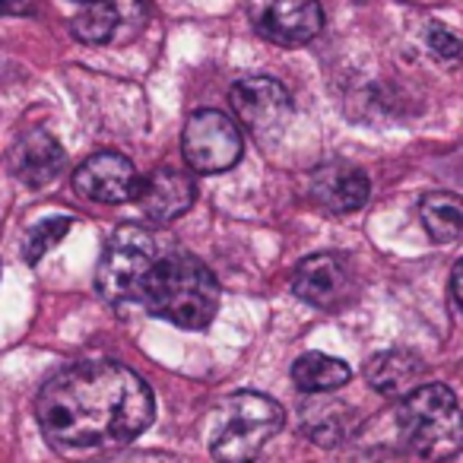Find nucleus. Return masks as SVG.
<instances>
[{
  "instance_id": "1",
  "label": "nucleus",
  "mask_w": 463,
  "mask_h": 463,
  "mask_svg": "<svg viewBox=\"0 0 463 463\" xmlns=\"http://www.w3.org/2000/svg\"><path fill=\"white\" fill-rule=\"evenodd\" d=\"M156 400L137 372L118 362H80L42 384L35 419L58 454L121 450L153 422Z\"/></svg>"
},
{
  "instance_id": "2",
  "label": "nucleus",
  "mask_w": 463,
  "mask_h": 463,
  "mask_svg": "<svg viewBox=\"0 0 463 463\" xmlns=\"http://www.w3.org/2000/svg\"><path fill=\"white\" fill-rule=\"evenodd\" d=\"M149 315L181 330H203L219 311V283L210 267L191 254H168L156 260L140 289Z\"/></svg>"
},
{
  "instance_id": "3",
  "label": "nucleus",
  "mask_w": 463,
  "mask_h": 463,
  "mask_svg": "<svg viewBox=\"0 0 463 463\" xmlns=\"http://www.w3.org/2000/svg\"><path fill=\"white\" fill-rule=\"evenodd\" d=\"M397 429L406 448L422 460L441 463L463 450V410L444 384H419L400 400Z\"/></svg>"
},
{
  "instance_id": "4",
  "label": "nucleus",
  "mask_w": 463,
  "mask_h": 463,
  "mask_svg": "<svg viewBox=\"0 0 463 463\" xmlns=\"http://www.w3.org/2000/svg\"><path fill=\"white\" fill-rule=\"evenodd\" d=\"M286 412L273 397L258 391H239L225 397L210 435V454L216 463H254L273 435L283 429Z\"/></svg>"
},
{
  "instance_id": "5",
  "label": "nucleus",
  "mask_w": 463,
  "mask_h": 463,
  "mask_svg": "<svg viewBox=\"0 0 463 463\" xmlns=\"http://www.w3.org/2000/svg\"><path fill=\"white\" fill-rule=\"evenodd\" d=\"M156 264V241L153 232L137 222L115 229L99 260L96 289L109 305H124L140 296L149 270Z\"/></svg>"
},
{
  "instance_id": "6",
  "label": "nucleus",
  "mask_w": 463,
  "mask_h": 463,
  "mask_svg": "<svg viewBox=\"0 0 463 463\" xmlns=\"http://www.w3.org/2000/svg\"><path fill=\"white\" fill-rule=\"evenodd\" d=\"M181 153L184 162L197 175H219L229 172L245 153L239 124L232 121L225 111L200 109L187 118L184 137H181Z\"/></svg>"
},
{
  "instance_id": "7",
  "label": "nucleus",
  "mask_w": 463,
  "mask_h": 463,
  "mask_svg": "<svg viewBox=\"0 0 463 463\" xmlns=\"http://www.w3.org/2000/svg\"><path fill=\"white\" fill-rule=\"evenodd\" d=\"M248 16L260 39L283 48L308 45L324 29L321 0H251Z\"/></svg>"
},
{
  "instance_id": "8",
  "label": "nucleus",
  "mask_w": 463,
  "mask_h": 463,
  "mask_svg": "<svg viewBox=\"0 0 463 463\" xmlns=\"http://www.w3.org/2000/svg\"><path fill=\"white\" fill-rule=\"evenodd\" d=\"M146 23V0H92L73 16L71 29L83 45H128Z\"/></svg>"
},
{
  "instance_id": "9",
  "label": "nucleus",
  "mask_w": 463,
  "mask_h": 463,
  "mask_svg": "<svg viewBox=\"0 0 463 463\" xmlns=\"http://www.w3.org/2000/svg\"><path fill=\"white\" fill-rule=\"evenodd\" d=\"M73 187H77L80 197L92 200V203L121 206L140 197L143 178L128 156L105 149V153H96L86 162H80L77 172H73Z\"/></svg>"
},
{
  "instance_id": "10",
  "label": "nucleus",
  "mask_w": 463,
  "mask_h": 463,
  "mask_svg": "<svg viewBox=\"0 0 463 463\" xmlns=\"http://www.w3.org/2000/svg\"><path fill=\"white\" fill-rule=\"evenodd\" d=\"M232 111L251 134L273 137L286 128L292 115V96L273 77H245L229 92Z\"/></svg>"
},
{
  "instance_id": "11",
  "label": "nucleus",
  "mask_w": 463,
  "mask_h": 463,
  "mask_svg": "<svg viewBox=\"0 0 463 463\" xmlns=\"http://www.w3.org/2000/svg\"><path fill=\"white\" fill-rule=\"evenodd\" d=\"M292 292L302 302L315 305V308L336 311L353 298V270H349L346 258H340V254H311L296 267Z\"/></svg>"
},
{
  "instance_id": "12",
  "label": "nucleus",
  "mask_w": 463,
  "mask_h": 463,
  "mask_svg": "<svg viewBox=\"0 0 463 463\" xmlns=\"http://www.w3.org/2000/svg\"><path fill=\"white\" fill-rule=\"evenodd\" d=\"M368 194H372V181L362 172L359 165H349V162H327V165L315 168L308 175V197L315 206L327 213H355L368 203Z\"/></svg>"
},
{
  "instance_id": "13",
  "label": "nucleus",
  "mask_w": 463,
  "mask_h": 463,
  "mask_svg": "<svg viewBox=\"0 0 463 463\" xmlns=\"http://www.w3.org/2000/svg\"><path fill=\"white\" fill-rule=\"evenodd\" d=\"M194 197H197V187H194L191 175L181 172V168L162 165L149 178H143V191L137 197V203H140L143 216L149 222L168 225L191 210Z\"/></svg>"
},
{
  "instance_id": "14",
  "label": "nucleus",
  "mask_w": 463,
  "mask_h": 463,
  "mask_svg": "<svg viewBox=\"0 0 463 463\" xmlns=\"http://www.w3.org/2000/svg\"><path fill=\"white\" fill-rule=\"evenodd\" d=\"M64 146L54 140L48 130H29L10 149V172L16 181H23L33 191L48 187L61 172H64Z\"/></svg>"
},
{
  "instance_id": "15",
  "label": "nucleus",
  "mask_w": 463,
  "mask_h": 463,
  "mask_svg": "<svg viewBox=\"0 0 463 463\" xmlns=\"http://www.w3.org/2000/svg\"><path fill=\"white\" fill-rule=\"evenodd\" d=\"M425 378V362L410 349H384V353L372 355L365 365V381L372 391L381 397L403 400L422 384Z\"/></svg>"
},
{
  "instance_id": "16",
  "label": "nucleus",
  "mask_w": 463,
  "mask_h": 463,
  "mask_svg": "<svg viewBox=\"0 0 463 463\" xmlns=\"http://www.w3.org/2000/svg\"><path fill=\"white\" fill-rule=\"evenodd\" d=\"M308 403L302 406V431L321 448H336L355 431V412L343 400L324 397V393H308Z\"/></svg>"
},
{
  "instance_id": "17",
  "label": "nucleus",
  "mask_w": 463,
  "mask_h": 463,
  "mask_svg": "<svg viewBox=\"0 0 463 463\" xmlns=\"http://www.w3.org/2000/svg\"><path fill=\"white\" fill-rule=\"evenodd\" d=\"M419 219H422L429 239L438 245L463 241V197L450 191H429L419 200Z\"/></svg>"
},
{
  "instance_id": "18",
  "label": "nucleus",
  "mask_w": 463,
  "mask_h": 463,
  "mask_svg": "<svg viewBox=\"0 0 463 463\" xmlns=\"http://www.w3.org/2000/svg\"><path fill=\"white\" fill-rule=\"evenodd\" d=\"M349 378H353V368L327 353H305L292 365V381L302 393H330L349 384Z\"/></svg>"
},
{
  "instance_id": "19",
  "label": "nucleus",
  "mask_w": 463,
  "mask_h": 463,
  "mask_svg": "<svg viewBox=\"0 0 463 463\" xmlns=\"http://www.w3.org/2000/svg\"><path fill=\"white\" fill-rule=\"evenodd\" d=\"M73 229V219L71 216H48L42 219L35 229H29V235L23 239V260L26 264H39L61 239H64L67 232Z\"/></svg>"
},
{
  "instance_id": "20",
  "label": "nucleus",
  "mask_w": 463,
  "mask_h": 463,
  "mask_svg": "<svg viewBox=\"0 0 463 463\" xmlns=\"http://www.w3.org/2000/svg\"><path fill=\"white\" fill-rule=\"evenodd\" d=\"M425 45H429V52L435 54L438 61H444V64H457V61H463V42L457 39L450 29L444 26H429V33H425Z\"/></svg>"
},
{
  "instance_id": "21",
  "label": "nucleus",
  "mask_w": 463,
  "mask_h": 463,
  "mask_svg": "<svg viewBox=\"0 0 463 463\" xmlns=\"http://www.w3.org/2000/svg\"><path fill=\"white\" fill-rule=\"evenodd\" d=\"M0 14L29 16V14H35V0H0Z\"/></svg>"
},
{
  "instance_id": "22",
  "label": "nucleus",
  "mask_w": 463,
  "mask_h": 463,
  "mask_svg": "<svg viewBox=\"0 0 463 463\" xmlns=\"http://www.w3.org/2000/svg\"><path fill=\"white\" fill-rule=\"evenodd\" d=\"M450 289H454L457 302H460V308H463V260H457L454 277H450Z\"/></svg>"
},
{
  "instance_id": "23",
  "label": "nucleus",
  "mask_w": 463,
  "mask_h": 463,
  "mask_svg": "<svg viewBox=\"0 0 463 463\" xmlns=\"http://www.w3.org/2000/svg\"><path fill=\"white\" fill-rule=\"evenodd\" d=\"M80 4H92V0H80Z\"/></svg>"
},
{
  "instance_id": "24",
  "label": "nucleus",
  "mask_w": 463,
  "mask_h": 463,
  "mask_svg": "<svg viewBox=\"0 0 463 463\" xmlns=\"http://www.w3.org/2000/svg\"><path fill=\"white\" fill-rule=\"evenodd\" d=\"M162 463H172V460H162Z\"/></svg>"
}]
</instances>
